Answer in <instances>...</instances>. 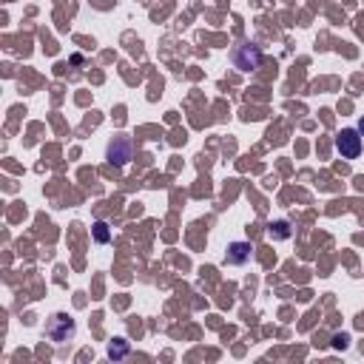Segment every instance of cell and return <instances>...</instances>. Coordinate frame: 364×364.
<instances>
[{
	"instance_id": "cell-5",
	"label": "cell",
	"mask_w": 364,
	"mask_h": 364,
	"mask_svg": "<svg viewBox=\"0 0 364 364\" xmlns=\"http://www.w3.org/2000/svg\"><path fill=\"white\" fill-rule=\"evenodd\" d=\"M253 256V245L250 242H230L228 250H225V264H233V267H242L247 264Z\"/></svg>"
},
{
	"instance_id": "cell-9",
	"label": "cell",
	"mask_w": 364,
	"mask_h": 364,
	"mask_svg": "<svg viewBox=\"0 0 364 364\" xmlns=\"http://www.w3.org/2000/svg\"><path fill=\"white\" fill-rule=\"evenodd\" d=\"M358 134H361V136H364V117H361V119H358Z\"/></svg>"
},
{
	"instance_id": "cell-2",
	"label": "cell",
	"mask_w": 364,
	"mask_h": 364,
	"mask_svg": "<svg viewBox=\"0 0 364 364\" xmlns=\"http://www.w3.org/2000/svg\"><path fill=\"white\" fill-rule=\"evenodd\" d=\"M134 154H136V148H134V139L131 136H114L108 142V148H105V159L114 168H125L134 159Z\"/></svg>"
},
{
	"instance_id": "cell-3",
	"label": "cell",
	"mask_w": 364,
	"mask_h": 364,
	"mask_svg": "<svg viewBox=\"0 0 364 364\" xmlns=\"http://www.w3.org/2000/svg\"><path fill=\"white\" fill-rule=\"evenodd\" d=\"M74 333H77V324H74V318L65 316V313H54V316L48 318V324H46V336H48L54 344H63V341L74 338Z\"/></svg>"
},
{
	"instance_id": "cell-6",
	"label": "cell",
	"mask_w": 364,
	"mask_h": 364,
	"mask_svg": "<svg viewBox=\"0 0 364 364\" xmlns=\"http://www.w3.org/2000/svg\"><path fill=\"white\" fill-rule=\"evenodd\" d=\"M267 233H270V239H290V233H293V228H290V222L287 219H279V222H270L267 225Z\"/></svg>"
},
{
	"instance_id": "cell-4",
	"label": "cell",
	"mask_w": 364,
	"mask_h": 364,
	"mask_svg": "<svg viewBox=\"0 0 364 364\" xmlns=\"http://www.w3.org/2000/svg\"><path fill=\"white\" fill-rule=\"evenodd\" d=\"M364 142H361V134L358 128H344L338 136H336V151L344 156V159H355L361 154Z\"/></svg>"
},
{
	"instance_id": "cell-1",
	"label": "cell",
	"mask_w": 364,
	"mask_h": 364,
	"mask_svg": "<svg viewBox=\"0 0 364 364\" xmlns=\"http://www.w3.org/2000/svg\"><path fill=\"white\" fill-rule=\"evenodd\" d=\"M230 63H233V68H239L245 74L247 71H256L262 65V48L256 43H239L230 51Z\"/></svg>"
},
{
	"instance_id": "cell-7",
	"label": "cell",
	"mask_w": 364,
	"mask_h": 364,
	"mask_svg": "<svg viewBox=\"0 0 364 364\" xmlns=\"http://www.w3.org/2000/svg\"><path fill=\"white\" fill-rule=\"evenodd\" d=\"M108 355H111V358H125V355H128V341L114 338L111 347H108Z\"/></svg>"
},
{
	"instance_id": "cell-8",
	"label": "cell",
	"mask_w": 364,
	"mask_h": 364,
	"mask_svg": "<svg viewBox=\"0 0 364 364\" xmlns=\"http://www.w3.org/2000/svg\"><path fill=\"white\" fill-rule=\"evenodd\" d=\"M94 239H97L100 245L111 242V230H108V225H105V222H94Z\"/></svg>"
}]
</instances>
